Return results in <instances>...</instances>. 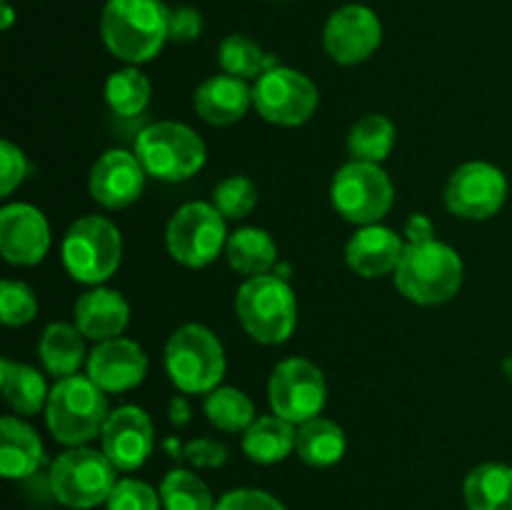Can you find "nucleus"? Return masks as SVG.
Returning a JSON list of instances; mask_svg holds the SVG:
<instances>
[{
  "mask_svg": "<svg viewBox=\"0 0 512 510\" xmlns=\"http://www.w3.org/2000/svg\"><path fill=\"white\" fill-rule=\"evenodd\" d=\"M235 315L255 343L280 345L295 333L298 300L293 288L278 275H255L238 288Z\"/></svg>",
  "mask_w": 512,
  "mask_h": 510,
  "instance_id": "nucleus-4",
  "label": "nucleus"
},
{
  "mask_svg": "<svg viewBox=\"0 0 512 510\" xmlns=\"http://www.w3.org/2000/svg\"><path fill=\"white\" fill-rule=\"evenodd\" d=\"M30 173V163L23 150L10 140L0 143V195L8 198L15 188H20Z\"/></svg>",
  "mask_w": 512,
  "mask_h": 510,
  "instance_id": "nucleus-37",
  "label": "nucleus"
},
{
  "mask_svg": "<svg viewBox=\"0 0 512 510\" xmlns=\"http://www.w3.org/2000/svg\"><path fill=\"white\" fill-rule=\"evenodd\" d=\"M100 443L115 468L133 473L145 465L155 448L153 420L138 405H120L118 410H110L108 423L100 433Z\"/></svg>",
  "mask_w": 512,
  "mask_h": 510,
  "instance_id": "nucleus-15",
  "label": "nucleus"
},
{
  "mask_svg": "<svg viewBox=\"0 0 512 510\" xmlns=\"http://www.w3.org/2000/svg\"><path fill=\"white\" fill-rule=\"evenodd\" d=\"M35 315H38V298L30 285H25L23 280L5 278L0 283V320L8 328H20L33 323Z\"/></svg>",
  "mask_w": 512,
  "mask_h": 510,
  "instance_id": "nucleus-35",
  "label": "nucleus"
},
{
  "mask_svg": "<svg viewBox=\"0 0 512 510\" xmlns=\"http://www.w3.org/2000/svg\"><path fill=\"white\" fill-rule=\"evenodd\" d=\"M73 320L85 338L103 343V340L120 338L125 333L130 323V305L118 290L95 285L93 290L75 300Z\"/></svg>",
  "mask_w": 512,
  "mask_h": 510,
  "instance_id": "nucleus-20",
  "label": "nucleus"
},
{
  "mask_svg": "<svg viewBox=\"0 0 512 510\" xmlns=\"http://www.w3.org/2000/svg\"><path fill=\"white\" fill-rule=\"evenodd\" d=\"M108 415L110 408L105 390L98 388L88 375L60 378L50 388L45 420H48L50 435L68 448H80L100 438Z\"/></svg>",
  "mask_w": 512,
  "mask_h": 510,
  "instance_id": "nucleus-3",
  "label": "nucleus"
},
{
  "mask_svg": "<svg viewBox=\"0 0 512 510\" xmlns=\"http://www.w3.org/2000/svg\"><path fill=\"white\" fill-rule=\"evenodd\" d=\"M348 448L345 430L335 420L313 418L308 423L298 425V438H295V453L310 468H330L340 463Z\"/></svg>",
  "mask_w": 512,
  "mask_h": 510,
  "instance_id": "nucleus-26",
  "label": "nucleus"
},
{
  "mask_svg": "<svg viewBox=\"0 0 512 510\" xmlns=\"http://www.w3.org/2000/svg\"><path fill=\"white\" fill-rule=\"evenodd\" d=\"M215 510H288L275 495L258 488H238L225 493L215 503Z\"/></svg>",
  "mask_w": 512,
  "mask_h": 510,
  "instance_id": "nucleus-38",
  "label": "nucleus"
},
{
  "mask_svg": "<svg viewBox=\"0 0 512 510\" xmlns=\"http://www.w3.org/2000/svg\"><path fill=\"white\" fill-rule=\"evenodd\" d=\"M0 13H3V20H0V28L10 30V25H13V20H15V10L10 8V3H3V5H0Z\"/></svg>",
  "mask_w": 512,
  "mask_h": 510,
  "instance_id": "nucleus-43",
  "label": "nucleus"
},
{
  "mask_svg": "<svg viewBox=\"0 0 512 510\" xmlns=\"http://www.w3.org/2000/svg\"><path fill=\"white\" fill-rule=\"evenodd\" d=\"M395 288L415 305H443L460 293L465 280V265L458 250L448 243L408 245L393 273Z\"/></svg>",
  "mask_w": 512,
  "mask_h": 510,
  "instance_id": "nucleus-2",
  "label": "nucleus"
},
{
  "mask_svg": "<svg viewBox=\"0 0 512 510\" xmlns=\"http://www.w3.org/2000/svg\"><path fill=\"white\" fill-rule=\"evenodd\" d=\"M3 3H8V0H3Z\"/></svg>",
  "mask_w": 512,
  "mask_h": 510,
  "instance_id": "nucleus-45",
  "label": "nucleus"
},
{
  "mask_svg": "<svg viewBox=\"0 0 512 510\" xmlns=\"http://www.w3.org/2000/svg\"><path fill=\"white\" fill-rule=\"evenodd\" d=\"M298 425L280 415H260L243 433V453L258 465H275L295 450Z\"/></svg>",
  "mask_w": 512,
  "mask_h": 510,
  "instance_id": "nucleus-23",
  "label": "nucleus"
},
{
  "mask_svg": "<svg viewBox=\"0 0 512 510\" xmlns=\"http://www.w3.org/2000/svg\"><path fill=\"white\" fill-rule=\"evenodd\" d=\"M148 173L140 165L138 155L113 148L95 160L90 170L88 188L95 203L108 210H125L138 203L145 190Z\"/></svg>",
  "mask_w": 512,
  "mask_h": 510,
  "instance_id": "nucleus-16",
  "label": "nucleus"
},
{
  "mask_svg": "<svg viewBox=\"0 0 512 510\" xmlns=\"http://www.w3.org/2000/svg\"><path fill=\"white\" fill-rule=\"evenodd\" d=\"M0 385H3V398L18 415H35L45 410L50 398V390L45 378L33 365L15 363V360H0Z\"/></svg>",
  "mask_w": 512,
  "mask_h": 510,
  "instance_id": "nucleus-25",
  "label": "nucleus"
},
{
  "mask_svg": "<svg viewBox=\"0 0 512 510\" xmlns=\"http://www.w3.org/2000/svg\"><path fill=\"white\" fill-rule=\"evenodd\" d=\"M203 33V15L190 5L170 10V43H193Z\"/></svg>",
  "mask_w": 512,
  "mask_h": 510,
  "instance_id": "nucleus-40",
  "label": "nucleus"
},
{
  "mask_svg": "<svg viewBox=\"0 0 512 510\" xmlns=\"http://www.w3.org/2000/svg\"><path fill=\"white\" fill-rule=\"evenodd\" d=\"M320 103V93L305 73L285 65L265 70L253 85V108L268 123L298 128L308 123Z\"/></svg>",
  "mask_w": 512,
  "mask_h": 510,
  "instance_id": "nucleus-12",
  "label": "nucleus"
},
{
  "mask_svg": "<svg viewBox=\"0 0 512 510\" xmlns=\"http://www.w3.org/2000/svg\"><path fill=\"white\" fill-rule=\"evenodd\" d=\"M60 258L73 280L83 285H103L120 268L123 235L103 215H83L65 233Z\"/></svg>",
  "mask_w": 512,
  "mask_h": 510,
  "instance_id": "nucleus-7",
  "label": "nucleus"
},
{
  "mask_svg": "<svg viewBox=\"0 0 512 510\" xmlns=\"http://www.w3.org/2000/svg\"><path fill=\"white\" fill-rule=\"evenodd\" d=\"M160 505L158 490L135 478H120L108 498V510H160Z\"/></svg>",
  "mask_w": 512,
  "mask_h": 510,
  "instance_id": "nucleus-36",
  "label": "nucleus"
},
{
  "mask_svg": "<svg viewBox=\"0 0 512 510\" xmlns=\"http://www.w3.org/2000/svg\"><path fill=\"white\" fill-rule=\"evenodd\" d=\"M268 400L273 413L293 425L318 418L328 403L323 370L308 358L280 360L270 373Z\"/></svg>",
  "mask_w": 512,
  "mask_h": 510,
  "instance_id": "nucleus-11",
  "label": "nucleus"
},
{
  "mask_svg": "<svg viewBox=\"0 0 512 510\" xmlns=\"http://www.w3.org/2000/svg\"><path fill=\"white\" fill-rule=\"evenodd\" d=\"M213 205L225 220L248 218L258 205V188L245 175H230L215 185Z\"/></svg>",
  "mask_w": 512,
  "mask_h": 510,
  "instance_id": "nucleus-34",
  "label": "nucleus"
},
{
  "mask_svg": "<svg viewBox=\"0 0 512 510\" xmlns=\"http://www.w3.org/2000/svg\"><path fill=\"white\" fill-rule=\"evenodd\" d=\"M408 243H403L395 230L385 225H363L355 230L353 238L345 245V263L360 278H383L398 270L400 258H403Z\"/></svg>",
  "mask_w": 512,
  "mask_h": 510,
  "instance_id": "nucleus-19",
  "label": "nucleus"
},
{
  "mask_svg": "<svg viewBox=\"0 0 512 510\" xmlns=\"http://www.w3.org/2000/svg\"><path fill=\"white\" fill-rule=\"evenodd\" d=\"M508 200V178L503 170L485 160H470L445 183V208L465 220H488Z\"/></svg>",
  "mask_w": 512,
  "mask_h": 510,
  "instance_id": "nucleus-13",
  "label": "nucleus"
},
{
  "mask_svg": "<svg viewBox=\"0 0 512 510\" xmlns=\"http://www.w3.org/2000/svg\"><path fill=\"white\" fill-rule=\"evenodd\" d=\"M503 370H505V375H508V378H510V383H512V355H510V358H505V363H503Z\"/></svg>",
  "mask_w": 512,
  "mask_h": 510,
  "instance_id": "nucleus-44",
  "label": "nucleus"
},
{
  "mask_svg": "<svg viewBox=\"0 0 512 510\" xmlns=\"http://www.w3.org/2000/svg\"><path fill=\"white\" fill-rule=\"evenodd\" d=\"M330 200L335 213L363 228V225L380 223L390 213L395 188L380 165L350 160L335 173L330 183Z\"/></svg>",
  "mask_w": 512,
  "mask_h": 510,
  "instance_id": "nucleus-9",
  "label": "nucleus"
},
{
  "mask_svg": "<svg viewBox=\"0 0 512 510\" xmlns=\"http://www.w3.org/2000/svg\"><path fill=\"white\" fill-rule=\"evenodd\" d=\"M218 63L223 73L235 75L240 80H258L265 70L275 68L273 55L265 53L253 38L248 35L233 33L220 43L218 48Z\"/></svg>",
  "mask_w": 512,
  "mask_h": 510,
  "instance_id": "nucleus-32",
  "label": "nucleus"
},
{
  "mask_svg": "<svg viewBox=\"0 0 512 510\" xmlns=\"http://www.w3.org/2000/svg\"><path fill=\"white\" fill-rule=\"evenodd\" d=\"M85 365H88V378L105 393H125L138 388L148 375L145 350L123 335L95 345Z\"/></svg>",
  "mask_w": 512,
  "mask_h": 510,
  "instance_id": "nucleus-18",
  "label": "nucleus"
},
{
  "mask_svg": "<svg viewBox=\"0 0 512 510\" xmlns=\"http://www.w3.org/2000/svg\"><path fill=\"white\" fill-rule=\"evenodd\" d=\"M165 510H215L213 493L193 470L175 468L160 483Z\"/></svg>",
  "mask_w": 512,
  "mask_h": 510,
  "instance_id": "nucleus-33",
  "label": "nucleus"
},
{
  "mask_svg": "<svg viewBox=\"0 0 512 510\" xmlns=\"http://www.w3.org/2000/svg\"><path fill=\"white\" fill-rule=\"evenodd\" d=\"M468 510H512V468L505 463L475 465L463 483Z\"/></svg>",
  "mask_w": 512,
  "mask_h": 510,
  "instance_id": "nucleus-27",
  "label": "nucleus"
},
{
  "mask_svg": "<svg viewBox=\"0 0 512 510\" xmlns=\"http://www.w3.org/2000/svg\"><path fill=\"white\" fill-rule=\"evenodd\" d=\"M225 368L223 343L205 325H183L165 343V370L180 393L208 395L225 378Z\"/></svg>",
  "mask_w": 512,
  "mask_h": 510,
  "instance_id": "nucleus-5",
  "label": "nucleus"
},
{
  "mask_svg": "<svg viewBox=\"0 0 512 510\" xmlns=\"http://www.w3.org/2000/svg\"><path fill=\"white\" fill-rule=\"evenodd\" d=\"M133 153L138 155L145 173L163 183L193 178L208 158L203 138L190 125L175 120L145 125L135 138Z\"/></svg>",
  "mask_w": 512,
  "mask_h": 510,
  "instance_id": "nucleus-6",
  "label": "nucleus"
},
{
  "mask_svg": "<svg viewBox=\"0 0 512 510\" xmlns=\"http://www.w3.org/2000/svg\"><path fill=\"white\" fill-rule=\"evenodd\" d=\"M225 258H228L230 268L238 273L255 278V275H265L278 260V245H275L273 235L263 228H238L228 238L225 245Z\"/></svg>",
  "mask_w": 512,
  "mask_h": 510,
  "instance_id": "nucleus-28",
  "label": "nucleus"
},
{
  "mask_svg": "<svg viewBox=\"0 0 512 510\" xmlns=\"http://www.w3.org/2000/svg\"><path fill=\"white\" fill-rule=\"evenodd\" d=\"M118 468L110 463L103 450L68 448L53 460L48 473V485L53 498L60 505L73 510H90L100 503H108Z\"/></svg>",
  "mask_w": 512,
  "mask_h": 510,
  "instance_id": "nucleus-8",
  "label": "nucleus"
},
{
  "mask_svg": "<svg viewBox=\"0 0 512 510\" xmlns=\"http://www.w3.org/2000/svg\"><path fill=\"white\" fill-rule=\"evenodd\" d=\"M45 460L43 440L15 415L0 420V470L8 480H25L38 473Z\"/></svg>",
  "mask_w": 512,
  "mask_h": 510,
  "instance_id": "nucleus-22",
  "label": "nucleus"
},
{
  "mask_svg": "<svg viewBox=\"0 0 512 510\" xmlns=\"http://www.w3.org/2000/svg\"><path fill=\"white\" fill-rule=\"evenodd\" d=\"M383 43V23L368 5L350 3L335 10L323 30V45L338 65L365 63Z\"/></svg>",
  "mask_w": 512,
  "mask_h": 510,
  "instance_id": "nucleus-14",
  "label": "nucleus"
},
{
  "mask_svg": "<svg viewBox=\"0 0 512 510\" xmlns=\"http://www.w3.org/2000/svg\"><path fill=\"white\" fill-rule=\"evenodd\" d=\"M50 250V225L43 210L10 203L0 210V253L10 265H38Z\"/></svg>",
  "mask_w": 512,
  "mask_h": 510,
  "instance_id": "nucleus-17",
  "label": "nucleus"
},
{
  "mask_svg": "<svg viewBox=\"0 0 512 510\" xmlns=\"http://www.w3.org/2000/svg\"><path fill=\"white\" fill-rule=\"evenodd\" d=\"M395 138H398V130H395L393 120L388 115L370 113L353 123L345 145H348L350 160L380 165L393 153Z\"/></svg>",
  "mask_w": 512,
  "mask_h": 510,
  "instance_id": "nucleus-29",
  "label": "nucleus"
},
{
  "mask_svg": "<svg viewBox=\"0 0 512 510\" xmlns=\"http://www.w3.org/2000/svg\"><path fill=\"white\" fill-rule=\"evenodd\" d=\"M225 218L213 203H185L170 218L165 245L175 263L185 268H208L228 245Z\"/></svg>",
  "mask_w": 512,
  "mask_h": 510,
  "instance_id": "nucleus-10",
  "label": "nucleus"
},
{
  "mask_svg": "<svg viewBox=\"0 0 512 510\" xmlns=\"http://www.w3.org/2000/svg\"><path fill=\"white\" fill-rule=\"evenodd\" d=\"M150 95H153V85H150L148 75L140 73L135 65L115 70L105 83V103L120 118H135V115L145 113Z\"/></svg>",
  "mask_w": 512,
  "mask_h": 510,
  "instance_id": "nucleus-31",
  "label": "nucleus"
},
{
  "mask_svg": "<svg viewBox=\"0 0 512 510\" xmlns=\"http://www.w3.org/2000/svg\"><path fill=\"white\" fill-rule=\"evenodd\" d=\"M405 238H408V245L430 243L435 240V223L425 213H413L405 220Z\"/></svg>",
  "mask_w": 512,
  "mask_h": 510,
  "instance_id": "nucleus-41",
  "label": "nucleus"
},
{
  "mask_svg": "<svg viewBox=\"0 0 512 510\" xmlns=\"http://www.w3.org/2000/svg\"><path fill=\"white\" fill-rule=\"evenodd\" d=\"M170 8L163 0H108L100 13L105 48L128 65L153 60L168 43Z\"/></svg>",
  "mask_w": 512,
  "mask_h": 510,
  "instance_id": "nucleus-1",
  "label": "nucleus"
},
{
  "mask_svg": "<svg viewBox=\"0 0 512 510\" xmlns=\"http://www.w3.org/2000/svg\"><path fill=\"white\" fill-rule=\"evenodd\" d=\"M205 415L223 433H245L255 423V405L243 390L218 385L205 395Z\"/></svg>",
  "mask_w": 512,
  "mask_h": 510,
  "instance_id": "nucleus-30",
  "label": "nucleus"
},
{
  "mask_svg": "<svg viewBox=\"0 0 512 510\" xmlns=\"http://www.w3.org/2000/svg\"><path fill=\"white\" fill-rule=\"evenodd\" d=\"M195 113L215 128H225L248 115L253 105V88L235 75H210L193 95Z\"/></svg>",
  "mask_w": 512,
  "mask_h": 510,
  "instance_id": "nucleus-21",
  "label": "nucleus"
},
{
  "mask_svg": "<svg viewBox=\"0 0 512 510\" xmlns=\"http://www.w3.org/2000/svg\"><path fill=\"white\" fill-rule=\"evenodd\" d=\"M183 458L193 463L195 468H220V465L228 463L230 450L220 440L195 438L183 448Z\"/></svg>",
  "mask_w": 512,
  "mask_h": 510,
  "instance_id": "nucleus-39",
  "label": "nucleus"
},
{
  "mask_svg": "<svg viewBox=\"0 0 512 510\" xmlns=\"http://www.w3.org/2000/svg\"><path fill=\"white\" fill-rule=\"evenodd\" d=\"M168 415H170V423L178 425V428L188 425L190 423V415H193V408H190V400L185 398V395H175V398L170 400Z\"/></svg>",
  "mask_w": 512,
  "mask_h": 510,
  "instance_id": "nucleus-42",
  "label": "nucleus"
},
{
  "mask_svg": "<svg viewBox=\"0 0 512 510\" xmlns=\"http://www.w3.org/2000/svg\"><path fill=\"white\" fill-rule=\"evenodd\" d=\"M38 355L50 375H55L58 380L70 378V375L78 373L80 365L88 363L85 335L80 333L75 323H50L40 335Z\"/></svg>",
  "mask_w": 512,
  "mask_h": 510,
  "instance_id": "nucleus-24",
  "label": "nucleus"
}]
</instances>
